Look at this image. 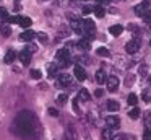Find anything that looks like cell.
I'll return each instance as SVG.
<instances>
[{
  "instance_id": "obj_1",
  "label": "cell",
  "mask_w": 151,
  "mask_h": 140,
  "mask_svg": "<svg viewBox=\"0 0 151 140\" xmlns=\"http://www.w3.org/2000/svg\"><path fill=\"white\" fill-rule=\"evenodd\" d=\"M37 130H41L39 127V120L34 117V114L31 111H23V112L18 114V117L15 119L13 125H12V132L17 133L18 137H23V139L29 140V139H36Z\"/></svg>"
},
{
  "instance_id": "obj_2",
  "label": "cell",
  "mask_w": 151,
  "mask_h": 140,
  "mask_svg": "<svg viewBox=\"0 0 151 140\" xmlns=\"http://www.w3.org/2000/svg\"><path fill=\"white\" fill-rule=\"evenodd\" d=\"M57 88H63V86H72V77L68 73H60L57 77V83H55Z\"/></svg>"
},
{
  "instance_id": "obj_3",
  "label": "cell",
  "mask_w": 151,
  "mask_h": 140,
  "mask_svg": "<svg viewBox=\"0 0 151 140\" xmlns=\"http://www.w3.org/2000/svg\"><path fill=\"white\" fill-rule=\"evenodd\" d=\"M141 42L138 38H133L132 41H128L127 44H125V51L128 52V54H135V52H138V49H140Z\"/></svg>"
},
{
  "instance_id": "obj_4",
  "label": "cell",
  "mask_w": 151,
  "mask_h": 140,
  "mask_svg": "<svg viewBox=\"0 0 151 140\" xmlns=\"http://www.w3.org/2000/svg\"><path fill=\"white\" fill-rule=\"evenodd\" d=\"M106 85H107V90L111 91V93H114L119 88V78L115 77V75H109V77L106 78Z\"/></svg>"
},
{
  "instance_id": "obj_5",
  "label": "cell",
  "mask_w": 151,
  "mask_h": 140,
  "mask_svg": "<svg viewBox=\"0 0 151 140\" xmlns=\"http://www.w3.org/2000/svg\"><path fill=\"white\" fill-rule=\"evenodd\" d=\"M106 125H107V129H111V130L119 129V127H120V119H119L117 116H107L106 117Z\"/></svg>"
},
{
  "instance_id": "obj_6",
  "label": "cell",
  "mask_w": 151,
  "mask_h": 140,
  "mask_svg": "<svg viewBox=\"0 0 151 140\" xmlns=\"http://www.w3.org/2000/svg\"><path fill=\"white\" fill-rule=\"evenodd\" d=\"M68 18L72 20V28L75 29L76 33L83 34V20L76 18V16H73V15H68Z\"/></svg>"
},
{
  "instance_id": "obj_7",
  "label": "cell",
  "mask_w": 151,
  "mask_h": 140,
  "mask_svg": "<svg viewBox=\"0 0 151 140\" xmlns=\"http://www.w3.org/2000/svg\"><path fill=\"white\" fill-rule=\"evenodd\" d=\"M55 59L59 60V65H62L63 62L70 60V52H68V49H60V51H57Z\"/></svg>"
},
{
  "instance_id": "obj_8",
  "label": "cell",
  "mask_w": 151,
  "mask_h": 140,
  "mask_svg": "<svg viewBox=\"0 0 151 140\" xmlns=\"http://www.w3.org/2000/svg\"><path fill=\"white\" fill-rule=\"evenodd\" d=\"M73 73H75L76 80H80V81L86 80V72H85V68H83L81 65H75V68H73Z\"/></svg>"
},
{
  "instance_id": "obj_9",
  "label": "cell",
  "mask_w": 151,
  "mask_h": 140,
  "mask_svg": "<svg viewBox=\"0 0 151 140\" xmlns=\"http://www.w3.org/2000/svg\"><path fill=\"white\" fill-rule=\"evenodd\" d=\"M18 57H20V60H21L23 65H29L31 64V54L26 51V49H23V51L18 54Z\"/></svg>"
},
{
  "instance_id": "obj_10",
  "label": "cell",
  "mask_w": 151,
  "mask_h": 140,
  "mask_svg": "<svg viewBox=\"0 0 151 140\" xmlns=\"http://www.w3.org/2000/svg\"><path fill=\"white\" fill-rule=\"evenodd\" d=\"M78 99L83 101V103H88L89 99H91V94H89V91L86 90V88H81L78 93Z\"/></svg>"
},
{
  "instance_id": "obj_11",
  "label": "cell",
  "mask_w": 151,
  "mask_h": 140,
  "mask_svg": "<svg viewBox=\"0 0 151 140\" xmlns=\"http://www.w3.org/2000/svg\"><path fill=\"white\" fill-rule=\"evenodd\" d=\"M34 38H36V33H34V31H29V29H26V31H24L23 34L20 36V39H21V41H26V42L33 41Z\"/></svg>"
},
{
  "instance_id": "obj_12",
  "label": "cell",
  "mask_w": 151,
  "mask_h": 140,
  "mask_svg": "<svg viewBox=\"0 0 151 140\" xmlns=\"http://www.w3.org/2000/svg\"><path fill=\"white\" fill-rule=\"evenodd\" d=\"M15 59H17V52H15V51H12V49H10V51H8L7 54H5L4 62H5V64H8V65H10V64H13V62H15Z\"/></svg>"
},
{
  "instance_id": "obj_13",
  "label": "cell",
  "mask_w": 151,
  "mask_h": 140,
  "mask_svg": "<svg viewBox=\"0 0 151 140\" xmlns=\"http://www.w3.org/2000/svg\"><path fill=\"white\" fill-rule=\"evenodd\" d=\"M83 31H96V25L91 20H83Z\"/></svg>"
},
{
  "instance_id": "obj_14",
  "label": "cell",
  "mask_w": 151,
  "mask_h": 140,
  "mask_svg": "<svg viewBox=\"0 0 151 140\" xmlns=\"http://www.w3.org/2000/svg\"><path fill=\"white\" fill-rule=\"evenodd\" d=\"M122 31H124V26H120V25H114V26L109 28V33H111L112 36H120Z\"/></svg>"
},
{
  "instance_id": "obj_15",
  "label": "cell",
  "mask_w": 151,
  "mask_h": 140,
  "mask_svg": "<svg viewBox=\"0 0 151 140\" xmlns=\"http://www.w3.org/2000/svg\"><path fill=\"white\" fill-rule=\"evenodd\" d=\"M107 109L111 111V112H115V111L120 109V104H119L115 99H109L107 101Z\"/></svg>"
},
{
  "instance_id": "obj_16",
  "label": "cell",
  "mask_w": 151,
  "mask_h": 140,
  "mask_svg": "<svg viewBox=\"0 0 151 140\" xmlns=\"http://www.w3.org/2000/svg\"><path fill=\"white\" fill-rule=\"evenodd\" d=\"M18 23L21 25V28H29L31 26V18H28V16H18Z\"/></svg>"
},
{
  "instance_id": "obj_17",
  "label": "cell",
  "mask_w": 151,
  "mask_h": 140,
  "mask_svg": "<svg viewBox=\"0 0 151 140\" xmlns=\"http://www.w3.org/2000/svg\"><path fill=\"white\" fill-rule=\"evenodd\" d=\"M106 78H107V75H106L104 70H98V72H96V81H98L99 85L106 83Z\"/></svg>"
},
{
  "instance_id": "obj_18",
  "label": "cell",
  "mask_w": 151,
  "mask_h": 140,
  "mask_svg": "<svg viewBox=\"0 0 151 140\" xmlns=\"http://www.w3.org/2000/svg\"><path fill=\"white\" fill-rule=\"evenodd\" d=\"M140 112H141V111L140 109H138V107L137 106H133V107H132V109L130 111H128V117H130V119H138V117H140Z\"/></svg>"
},
{
  "instance_id": "obj_19",
  "label": "cell",
  "mask_w": 151,
  "mask_h": 140,
  "mask_svg": "<svg viewBox=\"0 0 151 140\" xmlns=\"http://www.w3.org/2000/svg\"><path fill=\"white\" fill-rule=\"evenodd\" d=\"M0 33H2L4 38H8V36L12 34V28L8 25H2V26H0Z\"/></svg>"
},
{
  "instance_id": "obj_20",
  "label": "cell",
  "mask_w": 151,
  "mask_h": 140,
  "mask_svg": "<svg viewBox=\"0 0 151 140\" xmlns=\"http://www.w3.org/2000/svg\"><path fill=\"white\" fill-rule=\"evenodd\" d=\"M89 42H91V41H88V39H81V41L76 42V47L83 49V51H88V49H89Z\"/></svg>"
},
{
  "instance_id": "obj_21",
  "label": "cell",
  "mask_w": 151,
  "mask_h": 140,
  "mask_svg": "<svg viewBox=\"0 0 151 140\" xmlns=\"http://www.w3.org/2000/svg\"><path fill=\"white\" fill-rule=\"evenodd\" d=\"M146 10H148L146 7H145L143 3H140V5H137V7L133 8V12H135V15H137V16H141L145 12H146Z\"/></svg>"
},
{
  "instance_id": "obj_22",
  "label": "cell",
  "mask_w": 151,
  "mask_h": 140,
  "mask_svg": "<svg viewBox=\"0 0 151 140\" xmlns=\"http://www.w3.org/2000/svg\"><path fill=\"white\" fill-rule=\"evenodd\" d=\"M93 12H94V15L98 16V18H102V16L106 15V10L102 8V5H96V7H94V10H93Z\"/></svg>"
},
{
  "instance_id": "obj_23",
  "label": "cell",
  "mask_w": 151,
  "mask_h": 140,
  "mask_svg": "<svg viewBox=\"0 0 151 140\" xmlns=\"http://www.w3.org/2000/svg\"><path fill=\"white\" fill-rule=\"evenodd\" d=\"M101 140H112V130L111 129H104L101 132Z\"/></svg>"
},
{
  "instance_id": "obj_24",
  "label": "cell",
  "mask_w": 151,
  "mask_h": 140,
  "mask_svg": "<svg viewBox=\"0 0 151 140\" xmlns=\"http://www.w3.org/2000/svg\"><path fill=\"white\" fill-rule=\"evenodd\" d=\"M47 72H49V77H55L57 75V64H49L47 65Z\"/></svg>"
},
{
  "instance_id": "obj_25",
  "label": "cell",
  "mask_w": 151,
  "mask_h": 140,
  "mask_svg": "<svg viewBox=\"0 0 151 140\" xmlns=\"http://www.w3.org/2000/svg\"><path fill=\"white\" fill-rule=\"evenodd\" d=\"M63 140H75V133H73L72 127H68V129H67V132L63 133Z\"/></svg>"
},
{
  "instance_id": "obj_26",
  "label": "cell",
  "mask_w": 151,
  "mask_h": 140,
  "mask_svg": "<svg viewBox=\"0 0 151 140\" xmlns=\"http://www.w3.org/2000/svg\"><path fill=\"white\" fill-rule=\"evenodd\" d=\"M127 103L130 104V106H135V104L138 103V98H137V94H135V93H130V94H128V98H127Z\"/></svg>"
},
{
  "instance_id": "obj_27",
  "label": "cell",
  "mask_w": 151,
  "mask_h": 140,
  "mask_svg": "<svg viewBox=\"0 0 151 140\" xmlns=\"http://www.w3.org/2000/svg\"><path fill=\"white\" fill-rule=\"evenodd\" d=\"M133 83H135V75L133 73H128L127 77H125V86H132Z\"/></svg>"
},
{
  "instance_id": "obj_28",
  "label": "cell",
  "mask_w": 151,
  "mask_h": 140,
  "mask_svg": "<svg viewBox=\"0 0 151 140\" xmlns=\"http://www.w3.org/2000/svg\"><path fill=\"white\" fill-rule=\"evenodd\" d=\"M96 52H98V55H99V57H109V55H111L109 49H106V47H99Z\"/></svg>"
},
{
  "instance_id": "obj_29",
  "label": "cell",
  "mask_w": 151,
  "mask_h": 140,
  "mask_svg": "<svg viewBox=\"0 0 151 140\" xmlns=\"http://www.w3.org/2000/svg\"><path fill=\"white\" fill-rule=\"evenodd\" d=\"M130 139H133V137L128 135V133H119V135L112 137V140H130Z\"/></svg>"
},
{
  "instance_id": "obj_30",
  "label": "cell",
  "mask_w": 151,
  "mask_h": 140,
  "mask_svg": "<svg viewBox=\"0 0 151 140\" xmlns=\"http://www.w3.org/2000/svg\"><path fill=\"white\" fill-rule=\"evenodd\" d=\"M141 98H143L145 103H151V91L150 90H145L143 93H141Z\"/></svg>"
},
{
  "instance_id": "obj_31",
  "label": "cell",
  "mask_w": 151,
  "mask_h": 140,
  "mask_svg": "<svg viewBox=\"0 0 151 140\" xmlns=\"http://www.w3.org/2000/svg\"><path fill=\"white\" fill-rule=\"evenodd\" d=\"M141 18L145 20V23H148V25H151V10L148 8L146 12H145L143 15H141Z\"/></svg>"
},
{
  "instance_id": "obj_32",
  "label": "cell",
  "mask_w": 151,
  "mask_h": 140,
  "mask_svg": "<svg viewBox=\"0 0 151 140\" xmlns=\"http://www.w3.org/2000/svg\"><path fill=\"white\" fill-rule=\"evenodd\" d=\"M145 125H146L148 129L151 127V112H150V111H146V112H145Z\"/></svg>"
},
{
  "instance_id": "obj_33",
  "label": "cell",
  "mask_w": 151,
  "mask_h": 140,
  "mask_svg": "<svg viewBox=\"0 0 151 140\" xmlns=\"http://www.w3.org/2000/svg\"><path fill=\"white\" fill-rule=\"evenodd\" d=\"M8 20V12L5 8H0V21H7Z\"/></svg>"
},
{
  "instance_id": "obj_34",
  "label": "cell",
  "mask_w": 151,
  "mask_h": 140,
  "mask_svg": "<svg viewBox=\"0 0 151 140\" xmlns=\"http://www.w3.org/2000/svg\"><path fill=\"white\" fill-rule=\"evenodd\" d=\"M138 72H140V75L141 77H146L148 75V65H140V68H138Z\"/></svg>"
},
{
  "instance_id": "obj_35",
  "label": "cell",
  "mask_w": 151,
  "mask_h": 140,
  "mask_svg": "<svg viewBox=\"0 0 151 140\" xmlns=\"http://www.w3.org/2000/svg\"><path fill=\"white\" fill-rule=\"evenodd\" d=\"M36 36H37V39H39L41 42H47V34H46V33H42V31L36 33Z\"/></svg>"
},
{
  "instance_id": "obj_36",
  "label": "cell",
  "mask_w": 151,
  "mask_h": 140,
  "mask_svg": "<svg viewBox=\"0 0 151 140\" xmlns=\"http://www.w3.org/2000/svg\"><path fill=\"white\" fill-rule=\"evenodd\" d=\"M31 78H34V80H39L41 78V70H31Z\"/></svg>"
},
{
  "instance_id": "obj_37",
  "label": "cell",
  "mask_w": 151,
  "mask_h": 140,
  "mask_svg": "<svg viewBox=\"0 0 151 140\" xmlns=\"http://www.w3.org/2000/svg\"><path fill=\"white\" fill-rule=\"evenodd\" d=\"M143 140H151V129H145V132H143Z\"/></svg>"
},
{
  "instance_id": "obj_38",
  "label": "cell",
  "mask_w": 151,
  "mask_h": 140,
  "mask_svg": "<svg viewBox=\"0 0 151 140\" xmlns=\"http://www.w3.org/2000/svg\"><path fill=\"white\" fill-rule=\"evenodd\" d=\"M93 10H94V7H91V5H85V7H83V13H85V15L91 13Z\"/></svg>"
},
{
  "instance_id": "obj_39",
  "label": "cell",
  "mask_w": 151,
  "mask_h": 140,
  "mask_svg": "<svg viewBox=\"0 0 151 140\" xmlns=\"http://www.w3.org/2000/svg\"><path fill=\"white\" fill-rule=\"evenodd\" d=\"M57 103H59V104H65L67 103V96H65V94H60V96L57 98Z\"/></svg>"
},
{
  "instance_id": "obj_40",
  "label": "cell",
  "mask_w": 151,
  "mask_h": 140,
  "mask_svg": "<svg viewBox=\"0 0 151 140\" xmlns=\"http://www.w3.org/2000/svg\"><path fill=\"white\" fill-rule=\"evenodd\" d=\"M47 112H49V116H52V117H57V116H59V111L54 109V107H49V111H47Z\"/></svg>"
},
{
  "instance_id": "obj_41",
  "label": "cell",
  "mask_w": 151,
  "mask_h": 140,
  "mask_svg": "<svg viewBox=\"0 0 151 140\" xmlns=\"http://www.w3.org/2000/svg\"><path fill=\"white\" fill-rule=\"evenodd\" d=\"M78 60H80V62H83V64H89V60H91V59H89L88 55H83V57H80Z\"/></svg>"
},
{
  "instance_id": "obj_42",
  "label": "cell",
  "mask_w": 151,
  "mask_h": 140,
  "mask_svg": "<svg viewBox=\"0 0 151 140\" xmlns=\"http://www.w3.org/2000/svg\"><path fill=\"white\" fill-rule=\"evenodd\" d=\"M73 109H75L76 112H80V106H78V99H76V98L73 99Z\"/></svg>"
},
{
  "instance_id": "obj_43",
  "label": "cell",
  "mask_w": 151,
  "mask_h": 140,
  "mask_svg": "<svg viewBox=\"0 0 151 140\" xmlns=\"http://www.w3.org/2000/svg\"><path fill=\"white\" fill-rule=\"evenodd\" d=\"M102 94H104V91H102V90H101V88H98V90H96V91H94V96H96V98H101V96H102Z\"/></svg>"
},
{
  "instance_id": "obj_44",
  "label": "cell",
  "mask_w": 151,
  "mask_h": 140,
  "mask_svg": "<svg viewBox=\"0 0 151 140\" xmlns=\"http://www.w3.org/2000/svg\"><path fill=\"white\" fill-rule=\"evenodd\" d=\"M26 51H28V52H29V54H33V52H34V51H36V46H33V44H29V46H28V47H26Z\"/></svg>"
},
{
  "instance_id": "obj_45",
  "label": "cell",
  "mask_w": 151,
  "mask_h": 140,
  "mask_svg": "<svg viewBox=\"0 0 151 140\" xmlns=\"http://www.w3.org/2000/svg\"><path fill=\"white\" fill-rule=\"evenodd\" d=\"M96 2H98L99 5H107V3L111 2V0H96Z\"/></svg>"
},
{
  "instance_id": "obj_46",
  "label": "cell",
  "mask_w": 151,
  "mask_h": 140,
  "mask_svg": "<svg viewBox=\"0 0 151 140\" xmlns=\"http://www.w3.org/2000/svg\"><path fill=\"white\" fill-rule=\"evenodd\" d=\"M141 3H143V5H145V7H146V8H148V7L151 5V0H143V2H141Z\"/></svg>"
},
{
  "instance_id": "obj_47",
  "label": "cell",
  "mask_w": 151,
  "mask_h": 140,
  "mask_svg": "<svg viewBox=\"0 0 151 140\" xmlns=\"http://www.w3.org/2000/svg\"><path fill=\"white\" fill-rule=\"evenodd\" d=\"M148 85H150V90H151V77H148Z\"/></svg>"
},
{
  "instance_id": "obj_48",
  "label": "cell",
  "mask_w": 151,
  "mask_h": 140,
  "mask_svg": "<svg viewBox=\"0 0 151 140\" xmlns=\"http://www.w3.org/2000/svg\"><path fill=\"white\" fill-rule=\"evenodd\" d=\"M150 46H151V41H150Z\"/></svg>"
}]
</instances>
